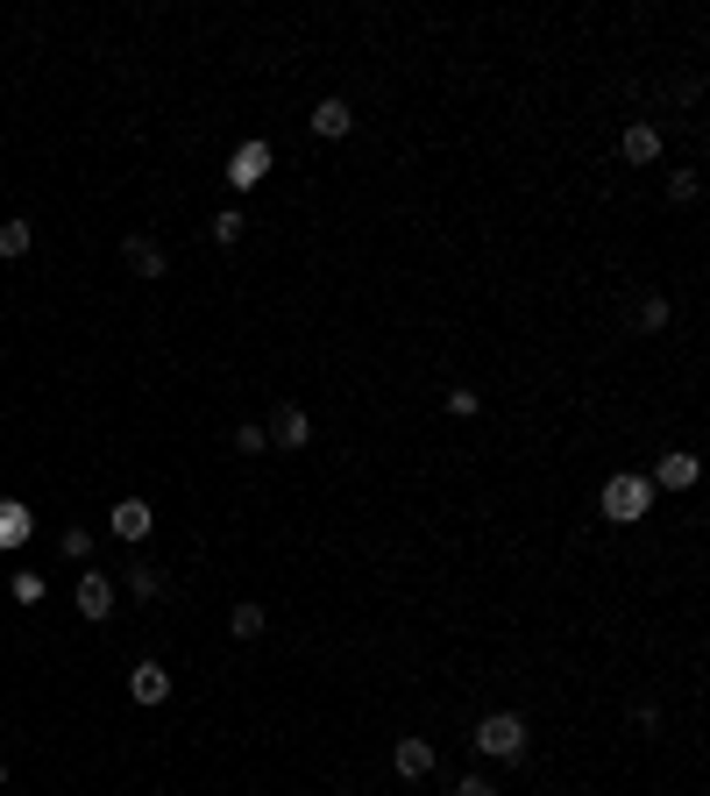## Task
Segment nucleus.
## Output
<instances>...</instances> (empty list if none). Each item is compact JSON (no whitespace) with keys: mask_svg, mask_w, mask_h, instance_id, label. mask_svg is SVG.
I'll use <instances>...</instances> for the list:
<instances>
[{"mask_svg":"<svg viewBox=\"0 0 710 796\" xmlns=\"http://www.w3.org/2000/svg\"><path fill=\"white\" fill-rule=\"evenodd\" d=\"M14 605H43V576L36 569H14Z\"/></svg>","mask_w":710,"mask_h":796,"instance_id":"obj_18","label":"nucleus"},{"mask_svg":"<svg viewBox=\"0 0 710 796\" xmlns=\"http://www.w3.org/2000/svg\"><path fill=\"white\" fill-rule=\"evenodd\" d=\"M29 243H36L29 221H8V228H0V257H29Z\"/></svg>","mask_w":710,"mask_h":796,"instance_id":"obj_17","label":"nucleus"},{"mask_svg":"<svg viewBox=\"0 0 710 796\" xmlns=\"http://www.w3.org/2000/svg\"><path fill=\"white\" fill-rule=\"evenodd\" d=\"M235 448L241 456H263V427H235Z\"/></svg>","mask_w":710,"mask_h":796,"instance_id":"obj_22","label":"nucleus"},{"mask_svg":"<svg viewBox=\"0 0 710 796\" xmlns=\"http://www.w3.org/2000/svg\"><path fill=\"white\" fill-rule=\"evenodd\" d=\"M349 128H356L349 100H320V108H313V135H349Z\"/></svg>","mask_w":710,"mask_h":796,"instance_id":"obj_13","label":"nucleus"},{"mask_svg":"<svg viewBox=\"0 0 710 796\" xmlns=\"http://www.w3.org/2000/svg\"><path fill=\"white\" fill-rule=\"evenodd\" d=\"M270 434H278V448H306V441H313V419H306V405H278Z\"/></svg>","mask_w":710,"mask_h":796,"instance_id":"obj_10","label":"nucleus"},{"mask_svg":"<svg viewBox=\"0 0 710 796\" xmlns=\"http://www.w3.org/2000/svg\"><path fill=\"white\" fill-rule=\"evenodd\" d=\"M121 264H128L135 278H164V249L149 243V235H128V243H121Z\"/></svg>","mask_w":710,"mask_h":796,"instance_id":"obj_12","label":"nucleus"},{"mask_svg":"<svg viewBox=\"0 0 710 796\" xmlns=\"http://www.w3.org/2000/svg\"><path fill=\"white\" fill-rule=\"evenodd\" d=\"M604 513H611L618 527L646 519L654 513V484H646V477H611V484H604Z\"/></svg>","mask_w":710,"mask_h":796,"instance_id":"obj_2","label":"nucleus"},{"mask_svg":"<svg viewBox=\"0 0 710 796\" xmlns=\"http://www.w3.org/2000/svg\"><path fill=\"white\" fill-rule=\"evenodd\" d=\"M263 178H270V143H241L235 164H228V186L249 192V186H263Z\"/></svg>","mask_w":710,"mask_h":796,"instance_id":"obj_4","label":"nucleus"},{"mask_svg":"<svg viewBox=\"0 0 710 796\" xmlns=\"http://www.w3.org/2000/svg\"><path fill=\"white\" fill-rule=\"evenodd\" d=\"M157 591H164V569L135 562V569H128V597H143V605H149V597H157Z\"/></svg>","mask_w":710,"mask_h":796,"instance_id":"obj_16","label":"nucleus"},{"mask_svg":"<svg viewBox=\"0 0 710 796\" xmlns=\"http://www.w3.org/2000/svg\"><path fill=\"white\" fill-rule=\"evenodd\" d=\"M455 796H497V789H491V775H462Z\"/></svg>","mask_w":710,"mask_h":796,"instance_id":"obj_23","label":"nucleus"},{"mask_svg":"<svg viewBox=\"0 0 710 796\" xmlns=\"http://www.w3.org/2000/svg\"><path fill=\"white\" fill-rule=\"evenodd\" d=\"M241 228H249V221H241L235 206H228V214H214V243H241Z\"/></svg>","mask_w":710,"mask_h":796,"instance_id":"obj_19","label":"nucleus"},{"mask_svg":"<svg viewBox=\"0 0 710 796\" xmlns=\"http://www.w3.org/2000/svg\"><path fill=\"white\" fill-rule=\"evenodd\" d=\"M108 527L121 540H149V527H157V505H149V498H121L114 513H108Z\"/></svg>","mask_w":710,"mask_h":796,"instance_id":"obj_3","label":"nucleus"},{"mask_svg":"<svg viewBox=\"0 0 710 796\" xmlns=\"http://www.w3.org/2000/svg\"><path fill=\"white\" fill-rule=\"evenodd\" d=\"M668 200H675V206L697 200V171H675V178H668Z\"/></svg>","mask_w":710,"mask_h":796,"instance_id":"obj_20","label":"nucleus"},{"mask_svg":"<svg viewBox=\"0 0 710 796\" xmlns=\"http://www.w3.org/2000/svg\"><path fill=\"white\" fill-rule=\"evenodd\" d=\"M391 769H398L405 783H419V775L433 769V740H398L391 747Z\"/></svg>","mask_w":710,"mask_h":796,"instance_id":"obj_11","label":"nucleus"},{"mask_svg":"<svg viewBox=\"0 0 710 796\" xmlns=\"http://www.w3.org/2000/svg\"><path fill=\"white\" fill-rule=\"evenodd\" d=\"M29 534H36V513H29L22 498H0V554H14Z\"/></svg>","mask_w":710,"mask_h":796,"instance_id":"obj_6","label":"nucleus"},{"mask_svg":"<svg viewBox=\"0 0 710 796\" xmlns=\"http://www.w3.org/2000/svg\"><path fill=\"white\" fill-rule=\"evenodd\" d=\"M263 626H270V619H263V605H235V612H228V634H235V640H256Z\"/></svg>","mask_w":710,"mask_h":796,"instance_id":"obj_14","label":"nucleus"},{"mask_svg":"<svg viewBox=\"0 0 710 796\" xmlns=\"http://www.w3.org/2000/svg\"><path fill=\"white\" fill-rule=\"evenodd\" d=\"M646 484H654V491H689V484H697V456H683V448H675V456H661Z\"/></svg>","mask_w":710,"mask_h":796,"instance_id":"obj_7","label":"nucleus"},{"mask_svg":"<svg viewBox=\"0 0 710 796\" xmlns=\"http://www.w3.org/2000/svg\"><path fill=\"white\" fill-rule=\"evenodd\" d=\"M128 697H135V704H164V697H171V675H164V662H135Z\"/></svg>","mask_w":710,"mask_h":796,"instance_id":"obj_8","label":"nucleus"},{"mask_svg":"<svg viewBox=\"0 0 710 796\" xmlns=\"http://www.w3.org/2000/svg\"><path fill=\"white\" fill-rule=\"evenodd\" d=\"M632 321H640V335H661V327H668V299H661V292H646Z\"/></svg>","mask_w":710,"mask_h":796,"instance_id":"obj_15","label":"nucleus"},{"mask_svg":"<svg viewBox=\"0 0 710 796\" xmlns=\"http://www.w3.org/2000/svg\"><path fill=\"white\" fill-rule=\"evenodd\" d=\"M476 754H497V761H519L526 754V718L519 711H491V718H476Z\"/></svg>","mask_w":710,"mask_h":796,"instance_id":"obj_1","label":"nucleus"},{"mask_svg":"<svg viewBox=\"0 0 710 796\" xmlns=\"http://www.w3.org/2000/svg\"><path fill=\"white\" fill-rule=\"evenodd\" d=\"M476 405H483V399L470 392V384H455V392H448V413H462V419H470V413H476Z\"/></svg>","mask_w":710,"mask_h":796,"instance_id":"obj_21","label":"nucleus"},{"mask_svg":"<svg viewBox=\"0 0 710 796\" xmlns=\"http://www.w3.org/2000/svg\"><path fill=\"white\" fill-rule=\"evenodd\" d=\"M0 783H8V769H0Z\"/></svg>","mask_w":710,"mask_h":796,"instance_id":"obj_24","label":"nucleus"},{"mask_svg":"<svg viewBox=\"0 0 710 796\" xmlns=\"http://www.w3.org/2000/svg\"><path fill=\"white\" fill-rule=\"evenodd\" d=\"M618 157H626V164H661V128L632 122L626 135H618Z\"/></svg>","mask_w":710,"mask_h":796,"instance_id":"obj_9","label":"nucleus"},{"mask_svg":"<svg viewBox=\"0 0 710 796\" xmlns=\"http://www.w3.org/2000/svg\"><path fill=\"white\" fill-rule=\"evenodd\" d=\"M108 612H114V583L100 576V569H86V576H79V619H100V626H108Z\"/></svg>","mask_w":710,"mask_h":796,"instance_id":"obj_5","label":"nucleus"}]
</instances>
